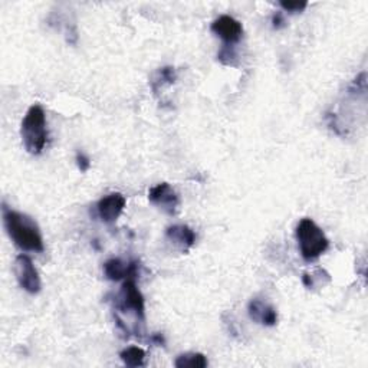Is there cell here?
Returning <instances> with one entry per match:
<instances>
[{
  "mask_svg": "<svg viewBox=\"0 0 368 368\" xmlns=\"http://www.w3.org/2000/svg\"><path fill=\"white\" fill-rule=\"evenodd\" d=\"M2 218L6 233L19 249L36 254H42L45 251L42 233H40L37 223L30 216L16 212L4 203Z\"/></svg>",
  "mask_w": 368,
  "mask_h": 368,
  "instance_id": "6da1fadb",
  "label": "cell"
},
{
  "mask_svg": "<svg viewBox=\"0 0 368 368\" xmlns=\"http://www.w3.org/2000/svg\"><path fill=\"white\" fill-rule=\"evenodd\" d=\"M20 137L26 151L32 155L42 154L48 144L47 114L39 104L32 105L20 124Z\"/></svg>",
  "mask_w": 368,
  "mask_h": 368,
  "instance_id": "7a4b0ae2",
  "label": "cell"
},
{
  "mask_svg": "<svg viewBox=\"0 0 368 368\" xmlns=\"http://www.w3.org/2000/svg\"><path fill=\"white\" fill-rule=\"evenodd\" d=\"M295 235L301 256L307 262L318 259L330 247V240L325 236L324 230L309 218L299 220Z\"/></svg>",
  "mask_w": 368,
  "mask_h": 368,
  "instance_id": "3957f363",
  "label": "cell"
},
{
  "mask_svg": "<svg viewBox=\"0 0 368 368\" xmlns=\"http://www.w3.org/2000/svg\"><path fill=\"white\" fill-rule=\"evenodd\" d=\"M118 309L122 312H133L140 321H146V301L138 290L136 278H129L121 286L118 295Z\"/></svg>",
  "mask_w": 368,
  "mask_h": 368,
  "instance_id": "277c9868",
  "label": "cell"
},
{
  "mask_svg": "<svg viewBox=\"0 0 368 368\" xmlns=\"http://www.w3.org/2000/svg\"><path fill=\"white\" fill-rule=\"evenodd\" d=\"M15 276L23 291L30 295H36L42 290V280L33 265V261L28 255H18L15 259Z\"/></svg>",
  "mask_w": 368,
  "mask_h": 368,
  "instance_id": "5b68a950",
  "label": "cell"
},
{
  "mask_svg": "<svg viewBox=\"0 0 368 368\" xmlns=\"http://www.w3.org/2000/svg\"><path fill=\"white\" fill-rule=\"evenodd\" d=\"M148 200L167 215H174L180 204L179 194L169 183H158L148 191Z\"/></svg>",
  "mask_w": 368,
  "mask_h": 368,
  "instance_id": "8992f818",
  "label": "cell"
},
{
  "mask_svg": "<svg viewBox=\"0 0 368 368\" xmlns=\"http://www.w3.org/2000/svg\"><path fill=\"white\" fill-rule=\"evenodd\" d=\"M126 204H127V198L124 194L118 191L109 193L97 203L98 216L104 223L112 225L119 219L122 212H124Z\"/></svg>",
  "mask_w": 368,
  "mask_h": 368,
  "instance_id": "52a82bcc",
  "label": "cell"
},
{
  "mask_svg": "<svg viewBox=\"0 0 368 368\" xmlns=\"http://www.w3.org/2000/svg\"><path fill=\"white\" fill-rule=\"evenodd\" d=\"M210 29L216 36H219L223 40L225 45H229V47H235L243 36L242 23L229 15L219 16L212 23Z\"/></svg>",
  "mask_w": 368,
  "mask_h": 368,
  "instance_id": "ba28073f",
  "label": "cell"
},
{
  "mask_svg": "<svg viewBox=\"0 0 368 368\" xmlns=\"http://www.w3.org/2000/svg\"><path fill=\"white\" fill-rule=\"evenodd\" d=\"M248 314L251 319L263 326H275L278 324V312L276 309L266 301L254 298L248 304Z\"/></svg>",
  "mask_w": 368,
  "mask_h": 368,
  "instance_id": "9c48e42d",
  "label": "cell"
},
{
  "mask_svg": "<svg viewBox=\"0 0 368 368\" xmlns=\"http://www.w3.org/2000/svg\"><path fill=\"white\" fill-rule=\"evenodd\" d=\"M137 269H138L137 261L124 262L119 258H112L104 263V273H105L107 279L115 280V282L122 280V279H129V278H136Z\"/></svg>",
  "mask_w": 368,
  "mask_h": 368,
  "instance_id": "30bf717a",
  "label": "cell"
},
{
  "mask_svg": "<svg viewBox=\"0 0 368 368\" xmlns=\"http://www.w3.org/2000/svg\"><path fill=\"white\" fill-rule=\"evenodd\" d=\"M166 237L182 252H189L196 243V233L187 225H173L167 227Z\"/></svg>",
  "mask_w": 368,
  "mask_h": 368,
  "instance_id": "8fae6325",
  "label": "cell"
},
{
  "mask_svg": "<svg viewBox=\"0 0 368 368\" xmlns=\"http://www.w3.org/2000/svg\"><path fill=\"white\" fill-rule=\"evenodd\" d=\"M176 79H177V72L173 66L160 68L151 79V88L154 94H157L160 88H162L165 85H173L176 83Z\"/></svg>",
  "mask_w": 368,
  "mask_h": 368,
  "instance_id": "7c38bea8",
  "label": "cell"
},
{
  "mask_svg": "<svg viewBox=\"0 0 368 368\" xmlns=\"http://www.w3.org/2000/svg\"><path fill=\"white\" fill-rule=\"evenodd\" d=\"M177 368H206L209 365L208 357L201 352H186L176 358Z\"/></svg>",
  "mask_w": 368,
  "mask_h": 368,
  "instance_id": "4fadbf2b",
  "label": "cell"
},
{
  "mask_svg": "<svg viewBox=\"0 0 368 368\" xmlns=\"http://www.w3.org/2000/svg\"><path fill=\"white\" fill-rule=\"evenodd\" d=\"M119 358L129 367H143L146 362V351L140 347H129L119 352Z\"/></svg>",
  "mask_w": 368,
  "mask_h": 368,
  "instance_id": "5bb4252c",
  "label": "cell"
},
{
  "mask_svg": "<svg viewBox=\"0 0 368 368\" xmlns=\"http://www.w3.org/2000/svg\"><path fill=\"white\" fill-rule=\"evenodd\" d=\"M218 59L220 64H223L226 66H236L237 65V52H236L235 47L223 45L218 54Z\"/></svg>",
  "mask_w": 368,
  "mask_h": 368,
  "instance_id": "9a60e30c",
  "label": "cell"
},
{
  "mask_svg": "<svg viewBox=\"0 0 368 368\" xmlns=\"http://www.w3.org/2000/svg\"><path fill=\"white\" fill-rule=\"evenodd\" d=\"M324 278H330V273H326L324 269H318L315 273H305L302 276V280H304V285L307 286L308 290L311 288H315V286H324V282L322 279Z\"/></svg>",
  "mask_w": 368,
  "mask_h": 368,
  "instance_id": "2e32d148",
  "label": "cell"
},
{
  "mask_svg": "<svg viewBox=\"0 0 368 368\" xmlns=\"http://www.w3.org/2000/svg\"><path fill=\"white\" fill-rule=\"evenodd\" d=\"M279 6L288 13H301L308 8L307 2H280Z\"/></svg>",
  "mask_w": 368,
  "mask_h": 368,
  "instance_id": "e0dca14e",
  "label": "cell"
},
{
  "mask_svg": "<svg viewBox=\"0 0 368 368\" xmlns=\"http://www.w3.org/2000/svg\"><path fill=\"white\" fill-rule=\"evenodd\" d=\"M75 160H76V166H78V169H79L81 173H87V172L90 170V167H91V160H90V157H88L87 154H84V153H76Z\"/></svg>",
  "mask_w": 368,
  "mask_h": 368,
  "instance_id": "ac0fdd59",
  "label": "cell"
},
{
  "mask_svg": "<svg viewBox=\"0 0 368 368\" xmlns=\"http://www.w3.org/2000/svg\"><path fill=\"white\" fill-rule=\"evenodd\" d=\"M272 26H273V29H276V30L283 29V28L286 26V20H285V16H283L282 12L273 13V16H272Z\"/></svg>",
  "mask_w": 368,
  "mask_h": 368,
  "instance_id": "d6986e66",
  "label": "cell"
},
{
  "mask_svg": "<svg viewBox=\"0 0 368 368\" xmlns=\"http://www.w3.org/2000/svg\"><path fill=\"white\" fill-rule=\"evenodd\" d=\"M154 343H157V344H165V340H162V336H160V334H155V336H153V338H151Z\"/></svg>",
  "mask_w": 368,
  "mask_h": 368,
  "instance_id": "ffe728a7",
  "label": "cell"
}]
</instances>
